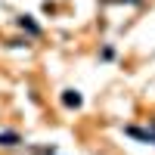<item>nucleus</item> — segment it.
<instances>
[{"mask_svg":"<svg viewBox=\"0 0 155 155\" xmlns=\"http://www.w3.org/2000/svg\"><path fill=\"white\" fill-rule=\"evenodd\" d=\"M62 102H65L68 109H78L81 106V93H78V90H65V93H62Z\"/></svg>","mask_w":155,"mask_h":155,"instance_id":"1","label":"nucleus"},{"mask_svg":"<svg viewBox=\"0 0 155 155\" xmlns=\"http://www.w3.org/2000/svg\"><path fill=\"white\" fill-rule=\"evenodd\" d=\"M16 143H22V137L16 130H3L0 134V146H16Z\"/></svg>","mask_w":155,"mask_h":155,"instance_id":"2","label":"nucleus"},{"mask_svg":"<svg viewBox=\"0 0 155 155\" xmlns=\"http://www.w3.org/2000/svg\"><path fill=\"white\" fill-rule=\"evenodd\" d=\"M19 25H22V28H28L31 34H41V28H37V25H34V22H31L28 16H22V19H19Z\"/></svg>","mask_w":155,"mask_h":155,"instance_id":"3","label":"nucleus"}]
</instances>
